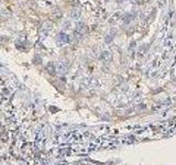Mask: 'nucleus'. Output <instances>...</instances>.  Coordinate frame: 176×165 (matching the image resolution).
<instances>
[{"instance_id": "obj_1", "label": "nucleus", "mask_w": 176, "mask_h": 165, "mask_svg": "<svg viewBox=\"0 0 176 165\" xmlns=\"http://www.w3.org/2000/svg\"><path fill=\"white\" fill-rule=\"evenodd\" d=\"M58 39L62 40L63 42H64V41H67V36H66V34H63V33H61V34H58Z\"/></svg>"}]
</instances>
